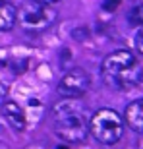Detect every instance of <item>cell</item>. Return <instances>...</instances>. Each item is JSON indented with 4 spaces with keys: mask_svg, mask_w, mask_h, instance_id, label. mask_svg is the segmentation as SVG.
I'll use <instances>...</instances> for the list:
<instances>
[{
    "mask_svg": "<svg viewBox=\"0 0 143 149\" xmlns=\"http://www.w3.org/2000/svg\"><path fill=\"white\" fill-rule=\"evenodd\" d=\"M17 22L29 33H41V31H47L56 22V10L50 4L33 0L17 10Z\"/></svg>",
    "mask_w": 143,
    "mask_h": 149,
    "instance_id": "277c9868",
    "label": "cell"
},
{
    "mask_svg": "<svg viewBox=\"0 0 143 149\" xmlns=\"http://www.w3.org/2000/svg\"><path fill=\"white\" fill-rule=\"evenodd\" d=\"M6 95H8V87H6L4 83L0 81V105L4 103V99H6Z\"/></svg>",
    "mask_w": 143,
    "mask_h": 149,
    "instance_id": "7c38bea8",
    "label": "cell"
},
{
    "mask_svg": "<svg viewBox=\"0 0 143 149\" xmlns=\"http://www.w3.org/2000/svg\"><path fill=\"white\" fill-rule=\"evenodd\" d=\"M56 149H68V147H64V145H58V147H56Z\"/></svg>",
    "mask_w": 143,
    "mask_h": 149,
    "instance_id": "5bb4252c",
    "label": "cell"
},
{
    "mask_svg": "<svg viewBox=\"0 0 143 149\" xmlns=\"http://www.w3.org/2000/svg\"><path fill=\"white\" fill-rule=\"evenodd\" d=\"M2 116H4L8 124H10L14 130H25V112L22 111V107L17 105V103H2Z\"/></svg>",
    "mask_w": 143,
    "mask_h": 149,
    "instance_id": "52a82bcc",
    "label": "cell"
},
{
    "mask_svg": "<svg viewBox=\"0 0 143 149\" xmlns=\"http://www.w3.org/2000/svg\"><path fill=\"white\" fill-rule=\"evenodd\" d=\"M17 22V10L10 2H0V31H12Z\"/></svg>",
    "mask_w": 143,
    "mask_h": 149,
    "instance_id": "ba28073f",
    "label": "cell"
},
{
    "mask_svg": "<svg viewBox=\"0 0 143 149\" xmlns=\"http://www.w3.org/2000/svg\"><path fill=\"white\" fill-rule=\"evenodd\" d=\"M128 22L133 27H141L143 25V2H137V4H133L130 8V12H128Z\"/></svg>",
    "mask_w": 143,
    "mask_h": 149,
    "instance_id": "9c48e42d",
    "label": "cell"
},
{
    "mask_svg": "<svg viewBox=\"0 0 143 149\" xmlns=\"http://www.w3.org/2000/svg\"><path fill=\"white\" fill-rule=\"evenodd\" d=\"M141 79H143V72H141Z\"/></svg>",
    "mask_w": 143,
    "mask_h": 149,
    "instance_id": "9a60e30c",
    "label": "cell"
},
{
    "mask_svg": "<svg viewBox=\"0 0 143 149\" xmlns=\"http://www.w3.org/2000/svg\"><path fill=\"white\" fill-rule=\"evenodd\" d=\"M89 85H91V77L85 70L81 68H74L70 72H66L58 81V95L60 97H72V99H79L81 95L87 93Z\"/></svg>",
    "mask_w": 143,
    "mask_h": 149,
    "instance_id": "5b68a950",
    "label": "cell"
},
{
    "mask_svg": "<svg viewBox=\"0 0 143 149\" xmlns=\"http://www.w3.org/2000/svg\"><path fill=\"white\" fill-rule=\"evenodd\" d=\"M124 122L126 126L135 134H141L143 136V99H137L130 103L126 107V112H124Z\"/></svg>",
    "mask_w": 143,
    "mask_h": 149,
    "instance_id": "8992f818",
    "label": "cell"
},
{
    "mask_svg": "<svg viewBox=\"0 0 143 149\" xmlns=\"http://www.w3.org/2000/svg\"><path fill=\"white\" fill-rule=\"evenodd\" d=\"M37 2H43V4H52V2H58V0H37Z\"/></svg>",
    "mask_w": 143,
    "mask_h": 149,
    "instance_id": "4fadbf2b",
    "label": "cell"
},
{
    "mask_svg": "<svg viewBox=\"0 0 143 149\" xmlns=\"http://www.w3.org/2000/svg\"><path fill=\"white\" fill-rule=\"evenodd\" d=\"M135 49H137L139 54H143V25L137 29V33H135Z\"/></svg>",
    "mask_w": 143,
    "mask_h": 149,
    "instance_id": "30bf717a",
    "label": "cell"
},
{
    "mask_svg": "<svg viewBox=\"0 0 143 149\" xmlns=\"http://www.w3.org/2000/svg\"><path fill=\"white\" fill-rule=\"evenodd\" d=\"M122 0H105L103 2V8L105 10H108V12H112V10H116L118 8V4H120Z\"/></svg>",
    "mask_w": 143,
    "mask_h": 149,
    "instance_id": "8fae6325",
    "label": "cell"
},
{
    "mask_svg": "<svg viewBox=\"0 0 143 149\" xmlns=\"http://www.w3.org/2000/svg\"><path fill=\"white\" fill-rule=\"evenodd\" d=\"M52 128L54 134L64 143H81L89 134V118H87V107L79 99L64 97L58 101L52 111Z\"/></svg>",
    "mask_w": 143,
    "mask_h": 149,
    "instance_id": "6da1fadb",
    "label": "cell"
},
{
    "mask_svg": "<svg viewBox=\"0 0 143 149\" xmlns=\"http://www.w3.org/2000/svg\"><path fill=\"white\" fill-rule=\"evenodd\" d=\"M141 66L132 50L118 49L106 56L101 64V76L103 81L112 89H130L137 81H141Z\"/></svg>",
    "mask_w": 143,
    "mask_h": 149,
    "instance_id": "7a4b0ae2",
    "label": "cell"
},
{
    "mask_svg": "<svg viewBox=\"0 0 143 149\" xmlns=\"http://www.w3.org/2000/svg\"><path fill=\"white\" fill-rule=\"evenodd\" d=\"M124 116L114 109H99L89 118V134L103 145H114L124 136Z\"/></svg>",
    "mask_w": 143,
    "mask_h": 149,
    "instance_id": "3957f363",
    "label": "cell"
}]
</instances>
